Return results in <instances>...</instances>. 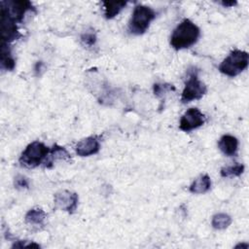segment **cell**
<instances>
[{
    "instance_id": "23",
    "label": "cell",
    "mask_w": 249,
    "mask_h": 249,
    "mask_svg": "<svg viewBox=\"0 0 249 249\" xmlns=\"http://www.w3.org/2000/svg\"><path fill=\"white\" fill-rule=\"evenodd\" d=\"M221 4H222L224 7H232V6L236 5V2H235V1H231V2L223 1V2H221Z\"/></svg>"
},
{
    "instance_id": "12",
    "label": "cell",
    "mask_w": 249,
    "mask_h": 249,
    "mask_svg": "<svg viewBox=\"0 0 249 249\" xmlns=\"http://www.w3.org/2000/svg\"><path fill=\"white\" fill-rule=\"evenodd\" d=\"M47 218L46 212L39 207L31 208L27 211L24 217V221L26 224L34 226V227H40L44 226L45 221Z\"/></svg>"
},
{
    "instance_id": "5",
    "label": "cell",
    "mask_w": 249,
    "mask_h": 249,
    "mask_svg": "<svg viewBox=\"0 0 249 249\" xmlns=\"http://www.w3.org/2000/svg\"><path fill=\"white\" fill-rule=\"evenodd\" d=\"M248 63L249 54L247 52L233 50L220 63L218 69L222 74L233 78L243 72L248 67Z\"/></svg>"
},
{
    "instance_id": "11",
    "label": "cell",
    "mask_w": 249,
    "mask_h": 249,
    "mask_svg": "<svg viewBox=\"0 0 249 249\" xmlns=\"http://www.w3.org/2000/svg\"><path fill=\"white\" fill-rule=\"evenodd\" d=\"M218 147L225 156L234 157L236 156L238 151V140L232 135L225 134L220 138L218 142Z\"/></svg>"
},
{
    "instance_id": "6",
    "label": "cell",
    "mask_w": 249,
    "mask_h": 249,
    "mask_svg": "<svg viewBox=\"0 0 249 249\" xmlns=\"http://www.w3.org/2000/svg\"><path fill=\"white\" fill-rule=\"evenodd\" d=\"M1 9L16 22H21L25 14L34 10L31 2L29 1H2Z\"/></svg>"
},
{
    "instance_id": "14",
    "label": "cell",
    "mask_w": 249,
    "mask_h": 249,
    "mask_svg": "<svg viewBox=\"0 0 249 249\" xmlns=\"http://www.w3.org/2000/svg\"><path fill=\"white\" fill-rule=\"evenodd\" d=\"M211 188V180L210 177L207 174L201 175L198 178H196L190 186L189 191L192 194L199 195V194H205L208 192Z\"/></svg>"
},
{
    "instance_id": "15",
    "label": "cell",
    "mask_w": 249,
    "mask_h": 249,
    "mask_svg": "<svg viewBox=\"0 0 249 249\" xmlns=\"http://www.w3.org/2000/svg\"><path fill=\"white\" fill-rule=\"evenodd\" d=\"M127 2L125 1H104V16L107 19H111L118 16L121 11L126 6Z\"/></svg>"
},
{
    "instance_id": "17",
    "label": "cell",
    "mask_w": 249,
    "mask_h": 249,
    "mask_svg": "<svg viewBox=\"0 0 249 249\" xmlns=\"http://www.w3.org/2000/svg\"><path fill=\"white\" fill-rule=\"evenodd\" d=\"M231 217L227 213H217L212 217L211 225L216 230H225L231 224Z\"/></svg>"
},
{
    "instance_id": "21",
    "label": "cell",
    "mask_w": 249,
    "mask_h": 249,
    "mask_svg": "<svg viewBox=\"0 0 249 249\" xmlns=\"http://www.w3.org/2000/svg\"><path fill=\"white\" fill-rule=\"evenodd\" d=\"M14 186L18 190L28 189V187H29L28 179L23 175H17L14 180Z\"/></svg>"
},
{
    "instance_id": "20",
    "label": "cell",
    "mask_w": 249,
    "mask_h": 249,
    "mask_svg": "<svg viewBox=\"0 0 249 249\" xmlns=\"http://www.w3.org/2000/svg\"><path fill=\"white\" fill-rule=\"evenodd\" d=\"M82 43L87 47H92L97 41L96 34L93 31H86L81 35Z\"/></svg>"
},
{
    "instance_id": "4",
    "label": "cell",
    "mask_w": 249,
    "mask_h": 249,
    "mask_svg": "<svg viewBox=\"0 0 249 249\" xmlns=\"http://www.w3.org/2000/svg\"><path fill=\"white\" fill-rule=\"evenodd\" d=\"M156 17L157 13L151 7L145 5H136L128 22L129 33L133 35L144 34Z\"/></svg>"
},
{
    "instance_id": "13",
    "label": "cell",
    "mask_w": 249,
    "mask_h": 249,
    "mask_svg": "<svg viewBox=\"0 0 249 249\" xmlns=\"http://www.w3.org/2000/svg\"><path fill=\"white\" fill-rule=\"evenodd\" d=\"M0 64H1V69L6 70V71H12L14 70L16 66V61L15 58L12 55L11 49L9 47V44L2 43L1 44V54H0Z\"/></svg>"
},
{
    "instance_id": "8",
    "label": "cell",
    "mask_w": 249,
    "mask_h": 249,
    "mask_svg": "<svg viewBox=\"0 0 249 249\" xmlns=\"http://www.w3.org/2000/svg\"><path fill=\"white\" fill-rule=\"evenodd\" d=\"M79 196L76 193H72L67 190H62L55 193L53 202L56 208L66 211L69 214L75 212L78 206Z\"/></svg>"
},
{
    "instance_id": "16",
    "label": "cell",
    "mask_w": 249,
    "mask_h": 249,
    "mask_svg": "<svg viewBox=\"0 0 249 249\" xmlns=\"http://www.w3.org/2000/svg\"><path fill=\"white\" fill-rule=\"evenodd\" d=\"M70 159V154L67 152V150L64 147H61L57 144H54L51 148V152L45 161V166L49 167L51 163L53 162L55 160H69Z\"/></svg>"
},
{
    "instance_id": "3",
    "label": "cell",
    "mask_w": 249,
    "mask_h": 249,
    "mask_svg": "<svg viewBox=\"0 0 249 249\" xmlns=\"http://www.w3.org/2000/svg\"><path fill=\"white\" fill-rule=\"evenodd\" d=\"M50 152L51 148L46 146L43 142L33 141L23 150L18 161L23 167L35 168L40 164L45 163Z\"/></svg>"
},
{
    "instance_id": "24",
    "label": "cell",
    "mask_w": 249,
    "mask_h": 249,
    "mask_svg": "<svg viewBox=\"0 0 249 249\" xmlns=\"http://www.w3.org/2000/svg\"><path fill=\"white\" fill-rule=\"evenodd\" d=\"M237 247H241V248H242V247H244V248L246 249V248H248V244H241V243H239L238 245H236V246H235V248H237Z\"/></svg>"
},
{
    "instance_id": "7",
    "label": "cell",
    "mask_w": 249,
    "mask_h": 249,
    "mask_svg": "<svg viewBox=\"0 0 249 249\" xmlns=\"http://www.w3.org/2000/svg\"><path fill=\"white\" fill-rule=\"evenodd\" d=\"M205 123V116L197 108L188 109L180 119L179 128L184 132H190L203 125Z\"/></svg>"
},
{
    "instance_id": "9",
    "label": "cell",
    "mask_w": 249,
    "mask_h": 249,
    "mask_svg": "<svg viewBox=\"0 0 249 249\" xmlns=\"http://www.w3.org/2000/svg\"><path fill=\"white\" fill-rule=\"evenodd\" d=\"M20 36L17 22L14 21L7 13L1 9V38L2 43L10 44Z\"/></svg>"
},
{
    "instance_id": "1",
    "label": "cell",
    "mask_w": 249,
    "mask_h": 249,
    "mask_svg": "<svg viewBox=\"0 0 249 249\" xmlns=\"http://www.w3.org/2000/svg\"><path fill=\"white\" fill-rule=\"evenodd\" d=\"M200 36L199 27L191 19H183L173 30L170 36V45L176 50H184L195 45Z\"/></svg>"
},
{
    "instance_id": "22",
    "label": "cell",
    "mask_w": 249,
    "mask_h": 249,
    "mask_svg": "<svg viewBox=\"0 0 249 249\" xmlns=\"http://www.w3.org/2000/svg\"><path fill=\"white\" fill-rule=\"evenodd\" d=\"M45 70V64L44 62L42 61H37L36 64H35V67H34V71H35V74L37 76H40L42 74V72H44Z\"/></svg>"
},
{
    "instance_id": "2",
    "label": "cell",
    "mask_w": 249,
    "mask_h": 249,
    "mask_svg": "<svg viewBox=\"0 0 249 249\" xmlns=\"http://www.w3.org/2000/svg\"><path fill=\"white\" fill-rule=\"evenodd\" d=\"M198 72L196 66H191L187 70L185 87L181 94V102L184 104L198 100L207 92V87L198 79Z\"/></svg>"
},
{
    "instance_id": "19",
    "label": "cell",
    "mask_w": 249,
    "mask_h": 249,
    "mask_svg": "<svg viewBox=\"0 0 249 249\" xmlns=\"http://www.w3.org/2000/svg\"><path fill=\"white\" fill-rule=\"evenodd\" d=\"M175 90V87L171 84H167V83H156L153 86V91L154 94L157 97H162L166 92L169 91H174Z\"/></svg>"
},
{
    "instance_id": "18",
    "label": "cell",
    "mask_w": 249,
    "mask_h": 249,
    "mask_svg": "<svg viewBox=\"0 0 249 249\" xmlns=\"http://www.w3.org/2000/svg\"><path fill=\"white\" fill-rule=\"evenodd\" d=\"M244 172V165L242 163H235L227 165L221 168L220 174L222 177H237Z\"/></svg>"
},
{
    "instance_id": "10",
    "label": "cell",
    "mask_w": 249,
    "mask_h": 249,
    "mask_svg": "<svg viewBox=\"0 0 249 249\" xmlns=\"http://www.w3.org/2000/svg\"><path fill=\"white\" fill-rule=\"evenodd\" d=\"M75 150L80 157H89L99 152L100 142L96 136L86 137L77 143Z\"/></svg>"
}]
</instances>
